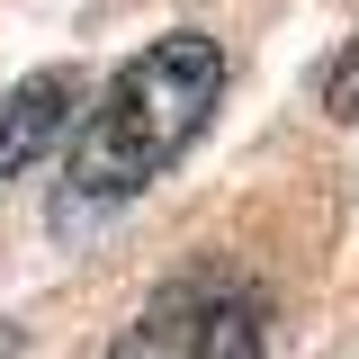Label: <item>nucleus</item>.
Instances as JSON below:
<instances>
[{
    "label": "nucleus",
    "mask_w": 359,
    "mask_h": 359,
    "mask_svg": "<svg viewBox=\"0 0 359 359\" xmlns=\"http://www.w3.org/2000/svg\"><path fill=\"white\" fill-rule=\"evenodd\" d=\"M216 90H224V45L216 36L144 45L126 72L81 108V135L63 153V207H54V224H81V216H108V207L144 198L162 180V162H180L189 135L207 126Z\"/></svg>",
    "instance_id": "1"
},
{
    "label": "nucleus",
    "mask_w": 359,
    "mask_h": 359,
    "mask_svg": "<svg viewBox=\"0 0 359 359\" xmlns=\"http://www.w3.org/2000/svg\"><path fill=\"white\" fill-rule=\"evenodd\" d=\"M269 351V306L233 269H189L117 332L108 359H261Z\"/></svg>",
    "instance_id": "2"
},
{
    "label": "nucleus",
    "mask_w": 359,
    "mask_h": 359,
    "mask_svg": "<svg viewBox=\"0 0 359 359\" xmlns=\"http://www.w3.org/2000/svg\"><path fill=\"white\" fill-rule=\"evenodd\" d=\"M72 108H81V72H72V63L27 72L18 90H0V180H18V171H27L45 144L72 126Z\"/></svg>",
    "instance_id": "3"
},
{
    "label": "nucleus",
    "mask_w": 359,
    "mask_h": 359,
    "mask_svg": "<svg viewBox=\"0 0 359 359\" xmlns=\"http://www.w3.org/2000/svg\"><path fill=\"white\" fill-rule=\"evenodd\" d=\"M323 108H332V117H351V126H359V36L341 45V54H332V72H323Z\"/></svg>",
    "instance_id": "4"
}]
</instances>
